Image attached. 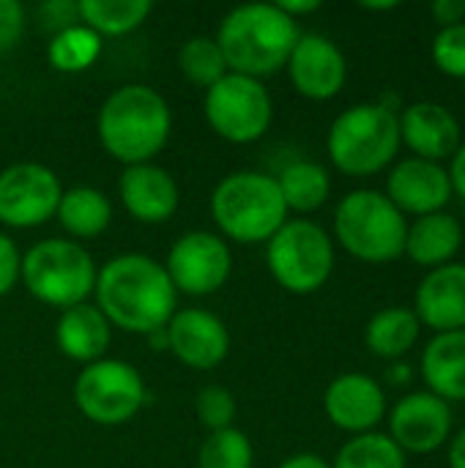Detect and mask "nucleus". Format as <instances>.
<instances>
[{
  "label": "nucleus",
  "mask_w": 465,
  "mask_h": 468,
  "mask_svg": "<svg viewBox=\"0 0 465 468\" xmlns=\"http://www.w3.org/2000/svg\"><path fill=\"white\" fill-rule=\"evenodd\" d=\"M93 296L110 326L148 337L173 318L178 291L151 255L126 252L101 266Z\"/></svg>",
  "instance_id": "nucleus-1"
},
{
  "label": "nucleus",
  "mask_w": 465,
  "mask_h": 468,
  "mask_svg": "<svg viewBox=\"0 0 465 468\" xmlns=\"http://www.w3.org/2000/svg\"><path fill=\"white\" fill-rule=\"evenodd\" d=\"M299 36V22L277 3H244L225 14L217 44L227 71L260 80L288 66Z\"/></svg>",
  "instance_id": "nucleus-2"
},
{
  "label": "nucleus",
  "mask_w": 465,
  "mask_h": 468,
  "mask_svg": "<svg viewBox=\"0 0 465 468\" xmlns=\"http://www.w3.org/2000/svg\"><path fill=\"white\" fill-rule=\"evenodd\" d=\"M96 129L104 151L112 159L123 162L126 167L145 165L170 140V104L151 85H121L104 99Z\"/></svg>",
  "instance_id": "nucleus-3"
},
{
  "label": "nucleus",
  "mask_w": 465,
  "mask_h": 468,
  "mask_svg": "<svg viewBox=\"0 0 465 468\" xmlns=\"http://www.w3.org/2000/svg\"><path fill=\"white\" fill-rule=\"evenodd\" d=\"M397 112L381 101H362L343 110L326 134L332 165L354 178L384 173L400 151Z\"/></svg>",
  "instance_id": "nucleus-4"
},
{
  "label": "nucleus",
  "mask_w": 465,
  "mask_h": 468,
  "mask_svg": "<svg viewBox=\"0 0 465 468\" xmlns=\"http://www.w3.org/2000/svg\"><path fill=\"white\" fill-rule=\"evenodd\" d=\"M211 217L230 241L266 244L288 222V206L274 176L238 170L214 186Z\"/></svg>",
  "instance_id": "nucleus-5"
},
{
  "label": "nucleus",
  "mask_w": 465,
  "mask_h": 468,
  "mask_svg": "<svg viewBox=\"0 0 465 468\" xmlns=\"http://www.w3.org/2000/svg\"><path fill=\"white\" fill-rule=\"evenodd\" d=\"M408 219L378 189H354L334 208V239L362 263H392L406 252Z\"/></svg>",
  "instance_id": "nucleus-6"
},
{
  "label": "nucleus",
  "mask_w": 465,
  "mask_h": 468,
  "mask_svg": "<svg viewBox=\"0 0 465 468\" xmlns=\"http://www.w3.org/2000/svg\"><path fill=\"white\" fill-rule=\"evenodd\" d=\"M96 274V263L82 244L69 239H47L22 255L19 280L33 299L63 313L93 296Z\"/></svg>",
  "instance_id": "nucleus-7"
},
{
  "label": "nucleus",
  "mask_w": 465,
  "mask_h": 468,
  "mask_svg": "<svg viewBox=\"0 0 465 468\" xmlns=\"http://www.w3.org/2000/svg\"><path fill=\"white\" fill-rule=\"evenodd\" d=\"M266 263L280 288L307 296L329 282L334 271V241L312 219H288L266 241Z\"/></svg>",
  "instance_id": "nucleus-8"
},
{
  "label": "nucleus",
  "mask_w": 465,
  "mask_h": 468,
  "mask_svg": "<svg viewBox=\"0 0 465 468\" xmlns=\"http://www.w3.org/2000/svg\"><path fill=\"white\" fill-rule=\"evenodd\" d=\"M79 414L101 428L132 422L145 403V381L140 370L123 359H99L82 367L74 384Z\"/></svg>",
  "instance_id": "nucleus-9"
},
{
  "label": "nucleus",
  "mask_w": 465,
  "mask_h": 468,
  "mask_svg": "<svg viewBox=\"0 0 465 468\" xmlns=\"http://www.w3.org/2000/svg\"><path fill=\"white\" fill-rule=\"evenodd\" d=\"M206 121L227 143L249 145L260 140L274 118L271 93L260 80L227 71L206 90Z\"/></svg>",
  "instance_id": "nucleus-10"
},
{
  "label": "nucleus",
  "mask_w": 465,
  "mask_h": 468,
  "mask_svg": "<svg viewBox=\"0 0 465 468\" xmlns=\"http://www.w3.org/2000/svg\"><path fill=\"white\" fill-rule=\"evenodd\" d=\"M162 266L178 293L211 296L225 288L233 271V255L222 236L208 230H189L170 247Z\"/></svg>",
  "instance_id": "nucleus-11"
},
{
  "label": "nucleus",
  "mask_w": 465,
  "mask_h": 468,
  "mask_svg": "<svg viewBox=\"0 0 465 468\" xmlns=\"http://www.w3.org/2000/svg\"><path fill=\"white\" fill-rule=\"evenodd\" d=\"M63 197L55 170L38 162H16L0 170V222L8 228H38L58 214Z\"/></svg>",
  "instance_id": "nucleus-12"
},
{
  "label": "nucleus",
  "mask_w": 465,
  "mask_h": 468,
  "mask_svg": "<svg viewBox=\"0 0 465 468\" xmlns=\"http://www.w3.org/2000/svg\"><path fill=\"white\" fill-rule=\"evenodd\" d=\"M452 406L433 392H411L389 411V439L406 455H430L452 439Z\"/></svg>",
  "instance_id": "nucleus-13"
},
{
  "label": "nucleus",
  "mask_w": 465,
  "mask_h": 468,
  "mask_svg": "<svg viewBox=\"0 0 465 468\" xmlns=\"http://www.w3.org/2000/svg\"><path fill=\"white\" fill-rule=\"evenodd\" d=\"M167 351L192 370H214L230 354V332L208 310L186 307L175 310L164 326Z\"/></svg>",
  "instance_id": "nucleus-14"
},
{
  "label": "nucleus",
  "mask_w": 465,
  "mask_h": 468,
  "mask_svg": "<svg viewBox=\"0 0 465 468\" xmlns=\"http://www.w3.org/2000/svg\"><path fill=\"white\" fill-rule=\"evenodd\" d=\"M285 69L293 88L312 101L334 99L348 80V60L343 49L323 33H301Z\"/></svg>",
  "instance_id": "nucleus-15"
},
{
  "label": "nucleus",
  "mask_w": 465,
  "mask_h": 468,
  "mask_svg": "<svg viewBox=\"0 0 465 468\" xmlns=\"http://www.w3.org/2000/svg\"><path fill=\"white\" fill-rule=\"evenodd\" d=\"M392 206L403 217H428L439 214L449 206L452 200V181L444 165L428 162V159H400L389 176H386V192H384Z\"/></svg>",
  "instance_id": "nucleus-16"
},
{
  "label": "nucleus",
  "mask_w": 465,
  "mask_h": 468,
  "mask_svg": "<svg viewBox=\"0 0 465 468\" xmlns=\"http://www.w3.org/2000/svg\"><path fill=\"white\" fill-rule=\"evenodd\" d=\"M323 411L337 431L351 436L375 433L386 417V392L373 376L343 373L326 387Z\"/></svg>",
  "instance_id": "nucleus-17"
},
{
  "label": "nucleus",
  "mask_w": 465,
  "mask_h": 468,
  "mask_svg": "<svg viewBox=\"0 0 465 468\" xmlns=\"http://www.w3.org/2000/svg\"><path fill=\"white\" fill-rule=\"evenodd\" d=\"M397 123H400V143L417 159L441 165L444 159H452V154L463 143L460 121L441 101H430V99L414 101L397 112Z\"/></svg>",
  "instance_id": "nucleus-18"
},
{
  "label": "nucleus",
  "mask_w": 465,
  "mask_h": 468,
  "mask_svg": "<svg viewBox=\"0 0 465 468\" xmlns=\"http://www.w3.org/2000/svg\"><path fill=\"white\" fill-rule=\"evenodd\" d=\"M414 313L436 335L465 329V263L430 269L417 285Z\"/></svg>",
  "instance_id": "nucleus-19"
},
{
  "label": "nucleus",
  "mask_w": 465,
  "mask_h": 468,
  "mask_svg": "<svg viewBox=\"0 0 465 468\" xmlns=\"http://www.w3.org/2000/svg\"><path fill=\"white\" fill-rule=\"evenodd\" d=\"M118 192L129 217H134L143 225L167 222L181 203V189L175 178L153 162L126 167L121 173Z\"/></svg>",
  "instance_id": "nucleus-20"
},
{
  "label": "nucleus",
  "mask_w": 465,
  "mask_h": 468,
  "mask_svg": "<svg viewBox=\"0 0 465 468\" xmlns=\"http://www.w3.org/2000/svg\"><path fill=\"white\" fill-rule=\"evenodd\" d=\"M428 392L447 403L465 400V329L433 335L419 359Z\"/></svg>",
  "instance_id": "nucleus-21"
},
{
  "label": "nucleus",
  "mask_w": 465,
  "mask_h": 468,
  "mask_svg": "<svg viewBox=\"0 0 465 468\" xmlns=\"http://www.w3.org/2000/svg\"><path fill=\"white\" fill-rule=\"evenodd\" d=\"M55 340L63 356L79 365H90L104 359L112 340V326L96 304L85 302L60 313L55 326Z\"/></svg>",
  "instance_id": "nucleus-22"
},
{
  "label": "nucleus",
  "mask_w": 465,
  "mask_h": 468,
  "mask_svg": "<svg viewBox=\"0 0 465 468\" xmlns=\"http://www.w3.org/2000/svg\"><path fill=\"white\" fill-rule=\"evenodd\" d=\"M460 247H463V225L452 214L439 211V214L417 217L408 225L403 255H408L417 266L430 271L455 263Z\"/></svg>",
  "instance_id": "nucleus-23"
},
{
  "label": "nucleus",
  "mask_w": 465,
  "mask_h": 468,
  "mask_svg": "<svg viewBox=\"0 0 465 468\" xmlns=\"http://www.w3.org/2000/svg\"><path fill=\"white\" fill-rule=\"evenodd\" d=\"M422 324L408 307H386L375 313L365 326V343L373 356L386 362H400L419 340Z\"/></svg>",
  "instance_id": "nucleus-24"
},
{
  "label": "nucleus",
  "mask_w": 465,
  "mask_h": 468,
  "mask_svg": "<svg viewBox=\"0 0 465 468\" xmlns=\"http://www.w3.org/2000/svg\"><path fill=\"white\" fill-rule=\"evenodd\" d=\"M58 222L74 239H96L112 222V206L101 189L93 186H71L63 189L58 203Z\"/></svg>",
  "instance_id": "nucleus-25"
},
{
  "label": "nucleus",
  "mask_w": 465,
  "mask_h": 468,
  "mask_svg": "<svg viewBox=\"0 0 465 468\" xmlns=\"http://www.w3.org/2000/svg\"><path fill=\"white\" fill-rule=\"evenodd\" d=\"M277 186L288 211L312 214L318 211L332 195V176L323 165L310 159H296L277 176Z\"/></svg>",
  "instance_id": "nucleus-26"
},
{
  "label": "nucleus",
  "mask_w": 465,
  "mask_h": 468,
  "mask_svg": "<svg viewBox=\"0 0 465 468\" xmlns=\"http://www.w3.org/2000/svg\"><path fill=\"white\" fill-rule=\"evenodd\" d=\"M151 8L148 0H79L77 19L96 36H126L148 19Z\"/></svg>",
  "instance_id": "nucleus-27"
},
{
  "label": "nucleus",
  "mask_w": 465,
  "mask_h": 468,
  "mask_svg": "<svg viewBox=\"0 0 465 468\" xmlns=\"http://www.w3.org/2000/svg\"><path fill=\"white\" fill-rule=\"evenodd\" d=\"M99 52H101V36H96L90 27L74 22L55 33V38L49 41L47 58L58 71L77 74V71L90 69L96 63Z\"/></svg>",
  "instance_id": "nucleus-28"
},
{
  "label": "nucleus",
  "mask_w": 465,
  "mask_h": 468,
  "mask_svg": "<svg viewBox=\"0 0 465 468\" xmlns=\"http://www.w3.org/2000/svg\"><path fill=\"white\" fill-rule=\"evenodd\" d=\"M332 468H408V461L386 433H362L340 447Z\"/></svg>",
  "instance_id": "nucleus-29"
},
{
  "label": "nucleus",
  "mask_w": 465,
  "mask_h": 468,
  "mask_svg": "<svg viewBox=\"0 0 465 468\" xmlns=\"http://www.w3.org/2000/svg\"><path fill=\"white\" fill-rule=\"evenodd\" d=\"M178 69L192 85L206 88V90L227 74L225 55H222L217 38H211V36L186 38L178 49Z\"/></svg>",
  "instance_id": "nucleus-30"
},
{
  "label": "nucleus",
  "mask_w": 465,
  "mask_h": 468,
  "mask_svg": "<svg viewBox=\"0 0 465 468\" xmlns=\"http://www.w3.org/2000/svg\"><path fill=\"white\" fill-rule=\"evenodd\" d=\"M255 450L244 431L225 428L208 433V439L200 444L197 468H252Z\"/></svg>",
  "instance_id": "nucleus-31"
},
{
  "label": "nucleus",
  "mask_w": 465,
  "mask_h": 468,
  "mask_svg": "<svg viewBox=\"0 0 465 468\" xmlns=\"http://www.w3.org/2000/svg\"><path fill=\"white\" fill-rule=\"evenodd\" d=\"M195 414H197L200 425L208 428V433L233 428V420H236V398L230 395V389H225L219 384L203 387L197 392V398H195Z\"/></svg>",
  "instance_id": "nucleus-32"
},
{
  "label": "nucleus",
  "mask_w": 465,
  "mask_h": 468,
  "mask_svg": "<svg viewBox=\"0 0 465 468\" xmlns=\"http://www.w3.org/2000/svg\"><path fill=\"white\" fill-rule=\"evenodd\" d=\"M430 55L441 74L452 80H465V22L452 27H439L430 44Z\"/></svg>",
  "instance_id": "nucleus-33"
},
{
  "label": "nucleus",
  "mask_w": 465,
  "mask_h": 468,
  "mask_svg": "<svg viewBox=\"0 0 465 468\" xmlns=\"http://www.w3.org/2000/svg\"><path fill=\"white\" fill-rule=\"evenodd\" d=\"M25 33V8L16 0H0V55L11 52Z\"/></svg>",
  "instance_id": "nucleus-34"
},
{
  "label": "nucleus",
  "mask_w": 465,
  "mask_h": 468,
  "mask_svg": "<svg viewBox=\"0 0 465 468\" xmlns=\"http://www.w3.org/2000/svg\"><path fill=\"white\" fill-rule=\"evenodd\" d=\"M19 277H22V255L16 244L5 233H0V296L11 293Z\"/></svg>",
  "instance_id": "nucleus-35"
},
{
  "label": "nucleus",
  "mask_w": 465,
  "mask_h": 468,
  "mask_svg": "<svg viewBox=\"0 0 465 468\" xmlns=\"http://www.w3.org/2000/svg\"><path fill=\"white\" fill-rule=\"evenodd\" d=\"M430 14L439 27H452L465 22V0H436L430 5Z\"/></svg>",
  "instance_id": "nucleus-36"
},
{
  "label": "nucleus",
  "mask_w": 465,
  "mask_h": 468,
  "mask_svg": "<svg viewBox=\"0 0 465 468\" xmlns=\"http://www.w3.org/2000/svg\"><path fill=\"white\" fill-rule=\"evenodd\" d=\"M447 173H449V181H452V192L465 200V140L460 143V148L452 154V165H449Z\"/></svg>",
  "instance_id": "nucleus-37"
},
{
  "label": "nucleus",
  "mask_w": 465,
  "mask_h": 468,
  "mask_svg": "<svg viewBox=\"0 0 465 468\" xmlns=\"http://www.w3.org/2000/svg\"><path fill=\"white\" fill-rule=\"evenodd\" d=\"M277 5H280L291 19L299 22V16L318 11V8H321V0H277Z\"/></svg>",
  "instance_id": "nucleus-38"
},
{
  "label": "nucleus",
  "mask_w": 465,
  "mask_h": 468,
  "mask_svg": "<svg viewBox=\"0 0 465 468\" xmlns=\"http://www.w3.org/2000/svg\"><path fill=\"white\" fill-rule=\"evenodd\" d=\"M280 468H332V463H326L315 452H299V455H291L288 461H282Z\"/></svg>",
  "instance_id": "nucleus-39"
},
{
  "label": "nucleus",
  "mask_w": 465,
  "mask_h": 468,
  "mask_svg": "<svg viewBox=\"0 0 465 468\" xmlns=\"http://www.w3.org/2000/svg\"><path fill=\"white\" fill-rule=\"evenodd\" d=\"M449 468H465V428L449 439Z\"/></svg>",
  "instance_id": "nucleus-40"
},
{
  "label": "nucleus",
  "mask_w": 465,
  "mask_h": 468,
  "mask_svg": "<svg viewBox=\"0 0 465 468\" xmlns=\"http://www.w3.org/2000/svg\"><path fill=\"white\" fill-rule=\"evenodd\" d=\"M411 376H414V370H411V365L408 362H392V367H389V381L395 384V387H403V384H408L411 381Z\"/></svg>",
  "instance_id": "nucleus-41"
},
{
  "label": "nucleus",
  "mask_w": 465,
  "mask_h": 468,
  "mask_svg": "<svg viewBox=\"0 0 465 468\" xmlns=\"http://www.w3.org/2000/svg\"><path fill=\"white\" fill-rule=\"evenodd\" d=\"M362 8H365V11H395V8H400V3H397V0H386V3H362Z\"/></svg>",
  "instance_id": "nucleus-42"
}]
</instances>
